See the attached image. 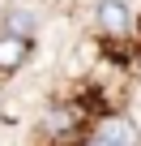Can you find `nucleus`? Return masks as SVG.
Wrapping results in <instances>:
<instances>
[{"instance_id": "obj_1", "label": "nucleus", "mask_w": 141, "mask_h": 146, "mask_svg": "<svg viewBox=\"0 0 141 146\" xmlns=\"http://www.w3.org/2000/svg\"><path fill=\"white\" fill-rule=\"evenodd\" d=\"M98 26L107 35H128L132 30V9L124 5V0H103L98 5Z\"/></svg>"}, {"instance_id": "obj_6", "label": "nucleus", "mask_w": 141, "mask_h": 146, "mask_svg": "<svg viewBox=\"0 0 141 146\" xmlns=\"http://www.w3.org/2000/svg\"><path fill=\"white\" fill-rule=\"evenodd\" d=\"M90 146H111V142H107V137H94V142H90Z\"/></svg>"}, {"instance_id": "obj_4", "label": "nucleus", "mask_w": 141, "mask_h": 146, "mask_svg": "<svg viewBox=\"0 0 141 146\" xmlns=\"http://www.w3.org/2000/svg\"><path fill=\"white\" fill-rule=\"evenodd\" d=\"M5 30H9V35H17V39H30V35L39 30L34 9H9V13H5Z\"/></svg>"}, {"instance_id": "obj_2", "label": "nucleus", "mask_w": 141, "mask_h": 146, "mask_svg": "<svg viewBox=\"0 0 141 146\" xmlns=\"http://www.w3.org/2000/svg\"><path fill=\"white\" fill-rule=\"evenodd\" d=\"M26 56H30V39H17V35H9V30L0 35V73L22 69Z\"/></svg>"}, {"instance_id": "obj_3", "label": "nucleus", "mask_w": 141, "mask_h": 146, "mask_svg": "<svg viewBox=\"0 0 141 146\" xmlns=\"http://www.w3.org/2000/svg\"><path fill=\"white\" fill-rule=\"evenodd\" d=\"M98 137H107L111 146H137L141 142V133H137V125L128 116H107L103 129H98Z\"/></svg>"}, {"instance_id": "obj_5", "label": "nucleus", "mask_w": 141, "mask_h": 146, "mask_svg": "<svg viewBox=\"0 0 141 146\" xmlns=\"http://www.w3.org/2000/svg\"><path fill=\"white\" fill-rule=\"evenodd\" d=\"M68 120H73L68 112H51V116H47V129H51V133H64V129H68Z\"/></svg>"}]
</instances>
